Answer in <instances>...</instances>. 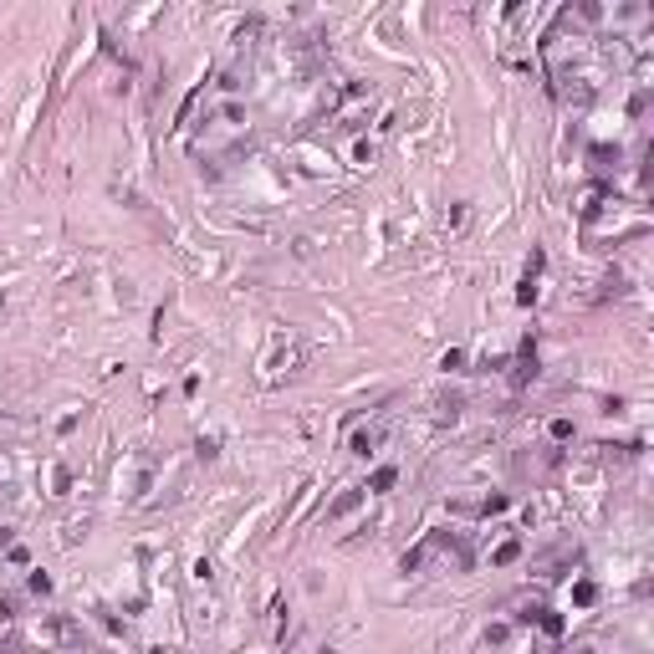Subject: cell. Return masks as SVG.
Instances as JSON below:
<instances>
[{"label":"cell","mask_w":654,"mask_h":654,"mask_svg":"<svg viewBox=\"0 0 654 654\" xmlns=\"http://www.w3.org/2000/svg\"><path fill=\"white\" fill-rule=\"evenodd\" d=\"M537 624H542V629H547V634H552V639L562 634V614H552V608H542V619H537Z\"/></svg>","instance_id":"14"},{"label":"cell","mask_w":654,"mask_h":654,"mask_svg":"<svg viewBox=\"0 0 654 654\" xmlns=\"http://www.w3.org/2000/svg\"><path fill=\"white\" fill-rule=\"evenodd\" d=\"M516 557H521V542H501V547H496V557H491V562H496V568H511Z\"/></svg>","instance_id":"9"},{"label":"cell","mask_w":654,"mask_h":654,"mask_svg":"<svg viewBox=\"0 0 654 654\" xmlns=\"http://www.w3.org/2000/svg\"><path fill=\"white\" fill-rule=\"evenodd\" d=\"M26 588H31V593H36V598H47V593H52V578H47V573H41V568H36V573L26 578Z\"/></svg>","instance_id":"11"},{"label":"cell","mask_w":654,"mask_h":654,"mask_svg":"<svg viewBox=\"0 0 654 654\" xmlns=\"http://www.w3.org/2000/svg\"><path fill=\"white\" fill-rule=\"evenodd\" d=\"M353 159H358V169H368V164L379 159V143H358V148H353Z\"/></svg>","instance_id":"12"},{"label":"cell","mask_w":654,"mask_h":654,"mask_svg":"<svg viewBox=\"0 0 654 654\" xmlns=\"http://www.w3.org/2000/svg\"><path fill=\"white\" fill-rule=\"evenodd\" d=\"M593 598H598V588L588 583V578H583V583H573V603H578V608H593Z\"/></svg>","instance_id":"10"},{"label":"cell","mask_w":654,"mask_h":654,"mask_svg":"<svg viewBox=\"0 0 654 654\" xmlns=\"http://www.w3.org/2000/svg\"><path fill=\"white\" fill-rule=\"evenodd\" d=\"M394 486H399V465H379L374 475H368L363 491H394Z\"/></svg>","instance_id":"7"},{"label":"cell","mask_w":654,"mask_h":654,"mask_svg":"<svg viewBox=\"0 0 654 654\" xmlns=\"http://www.w3.org/2000/svg\"><path fill=\"white\" fill-rule=\"evenodd\" d=\"M542 261H547V256H542V251H532V256H527V281H537V271H542Z\"/></svg>","instance_id":"18"},{"label":"cell","mask_w":654,"mask_h":654,"mask_svg":"<svg viewBox=\"0 0 654 654\" xmlns=\"http://www.w3.org/2000/svg\"><path fill=\"white\" fill-rule=\"evenodd\" d=\"M52 634H57L61 644H82V629H77L72 619H57V624H52Z\"/></svg>","instance_id":"8"},{"label":"cell","mask_w":654,"mask_h":654,"mask_svg":"<svg viewBox=\"0 0 654 654\" xmlns=\"http://www.w3.org/2000/svg\"><path fill=\"white\" fill-rule=\"evenodd\" d=\"M0 619H16V598L11 593H0Z\"/></svg>","instance_id":"21"},{"label":"cell","mask_w":654,"mask_h":654,"mask_svg":"<svg viewBox=\"0 0 654 654\" xmlns=\"http://www.w3.org/2000/svg\"><path fill=\"white\" fill-rule=\"evenodd\" d=\"M608 194H614L608 184H588V189H578V215H598Z\"/></svg>","instance_id":"4"},{"label":"cell","mask_w":654,"mask_h":654,"mask_svg":"<svg viewBox=\"0 0 654 654\" xmlns=\"http://www.w3.org/2000/svg\"><path fill=\"white\" fill-rule=\"evenodd\" d=\"M537 379V343L527 338V343H521V358L511 363V388H527Z\"/></svg>","instance_id":"2"},{"label":"cell","mask_w":654,"mask_h":654,"mask_svg":"<svg viewBox=\"0 0 654 654\" xmlns=\"http://www.w3.org/2000/svg\"><path fill=\"white\" fill-rule=\"evenodd\" d=\"M552 440L568 445V440H573V420H552Z\"/></svg>","instance_id":"15"},{"label":"cell","mask_w":654,"mask_h":654,"mask_svg":"<svg viewBox=\"0 0 654 654\" xmlns=\"http://www.w3.org/2000/svg\"><path fill=\"white\" fill-rule=\"evenodd\" d=\"M516 302L527 307V302H537V281H521V292H516Z\"/></svg>","instance_id":"19"},{"label":"cell","mask_w":654,"mask_h":654,"mask_svg":"<svg viewBox=\"0 0 654 654\" xmlns=\"http://www.w3.org/2000/svg\"><path fill=\"white\" fill-rule=\"evenodd\" d=\"M363 496H368V491H343V496L333 501V506H327V521H343V516H353V511L363 506Z\"/></svg>","instance_id":"5"},{"label":"cell","mask_w":654,"mask_h":654,"mask_svg":"<svg viewBox=\"0 0 654 654\" xmlns=\"http://www.w3.org/2000/svg\"><path fill=\"white\" fill-rule=\"evenodd\" d=\"M506 506H511L506 496H486V501H481V516H501V511H506Z\"/></svg>","instance_id":"13"},{"label":"cell","mask_w":654,"mask_h":654,"mask_svg":"<svg viewBox=\"0 0 654 654\" xmlns=\"http://www.w3.org/2000/svg\"><path fill=\"white\" fill-rule=\"evenodd\" d=\"M619 143H593L588 148V164H593V174H608V169H619Z\"/></svg>","instance_id":"3"},{"label":"cell","mask_w":654,"mask_h":654,"mask_svg":"<svg viewBox=\"0 0 654 654\" xmlns=\"http://www.w3.org/2000/svg\"><path fill=\"white\" fill-rule=\"evenodd\" d=\"M0 542H6V532H0Z\"/></svg>","instance_id":"23"},{"label":"cell","mask_w":654,"mask_h":654,"mask_svg":"<svg viewBox=\"0 0 654 654\" xmlns=\"http://www.w3.org/2000/svg\"><path fill=\"white\" fill-rule=\"evenodd\" d=\"M148 654H164V649H148Z\"/></svg>","instance_id":"22"},{"label":"cell","mask_w":654,"mask_h":654,"mask_svg":"<svg viewBox=\"0 0 654 654\" xmlns=\"http://www.w3.org/2000/svg\"><path fill=\"white\" fill-rule=\"evenodd\" d=\"M460 409H465L460 394H440V399H434V420H440V424L450 420V424H455V420H460Z\"/></svg>","instance_id":"6"},{"label":"cell","mask_w":654,"mask_h":654,"mask_svg":"<svg viewBox=\"0 0 654 654\" xmlns=\"http://www.w3.org/2000/svg\"><path fill=\"white\" fill-rule=\"evenodd\" d=\"M52 486H57V496H61V491L72 486V475H67V465H57V475H52Z\"/></svg>","instance_id":"20"},{"label":"cell","mask_w":654,"mask_h":654,"mask_svg":"<svg viewBox=\"0 0 654 654\" xmlns=\"http://www.w3.org/2000/svg\"><path fill=\"white\" fill-rule=\"evenodd\" d=\"M465 363V353H460V347H450V353L440 358V368H445V374H455V368H460Z\"/></svg>","instance_id":"17"},{"label":"cell","mask_w":654,"mask_h":654,"mask_svg":"<svg viewBox=\"0 0 654 654\" xmlns=\"http://www.w3.org/2000/svg\"><path fill=\"white\" fill-rule=\"evenodd\" d=\"M347 450L363 455V460H368V455H379L384 450V424H358L353 434H347Z\"/></svg>","instance_id":"1"},{"label":"cell","mask_w":654,"mask_h":654,"mask_svg":"<svg viewBox=\"0 0 654 654\" xmlns=\"http://www.w3.org/2000/svg\"><path fill=\"white\" fill-rule=\"evenodd\" d=\"M511 639V624H491L486 629V644H506Z\"/></svg>","instance_id":"16"}]
</instances>
